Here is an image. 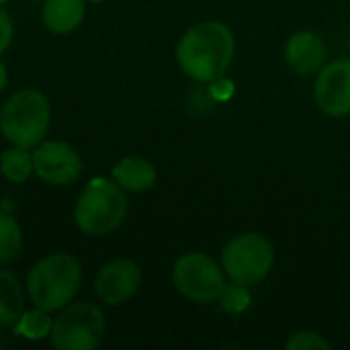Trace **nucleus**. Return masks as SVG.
Wrapping results in <instances>:
<instances>
[{
	"instance_id": "1",
	"label": "nucleus",
	"mask_w": 350,
	"mask_h": 350,
	"mask_svg": "<svg viewBox=\"0 0 350 350\" xmlns=\"http://www.w3.org/2000/svg\"><path fill=\"white\" fill-rule=\"evenodd\" d=\"M236 55V37L219 21H203L191 27L176 45L180 70L195 82H213L226 74Z\"/></svg>"
},
{
	"instance_id": "2",
	"label": "nucleus",
	"mask_w": 350,
	"mask_h": 350,
	"mask_svg": "<svg viewBox=\"0 0 350 350\" xmlns=\"http://www.w3.org/2000/svg\"><path fill=\"white\" fill-rule=\"evenodd\" d=\"M82 287V265L66 252L37 260L27 277V295L33 306L53 314L76 299Z\"/></svg>"
},
{
	"instance_id": "3",
	"label": "nucleus",
	"mask_w": 350,
	"mask_h": 350,
	"mask_svg": "<svg viewBox=\"0 0 350 350\" xmlns=\"http://www.w3.org/2000/svg\"><path fill=\"white\" fill-rule=\"evenodd\" d=\"M51 121L47 96L37 88H21L6 98L0 109V131L10 146L33 150L39 146Z\"/></svg>"
},
{
	"instance_id": "4",
	"label": "nucleus",
	"mask_w": 350,
	"mask_h": 350,
	"mask_svg": "<svg viewBox=\"0 0 350 350\" xmlns=\"http://www.w3.org/2000/svg\"><path fill=\"white\" fill-rule=\"evenodd\" d=\"M125 191L109 178H92L80 193L74 207V224L86 236H107L127 217Z\"/></svg>"
},
{
	"instance_id": "5",
	"label": "nucleus",
	"mask_w": 350,
	"mask_h": 350,
	"mask_svg": "<svg viewBox=\"0 0 350 350\" xmlns=\"http://www.w3.org/2000/svg\"><path fill=\"white\" fill-rule=\"evenodd\" d=\"M105 330V314L94 301H72L53 318L49 340L57 350H94Z\"/></svg>"
},
{
	"instance_id": "6",
	"label": "nucleus",
	"mask_w": 350,
	"mask_h": 350,
	"mask_svg": "<svg viewBox=\"0 0 350 350\" xmlns=\"http://www.w3.org/2000/svg\"><path fill=\"white\" fill-rule=\"evenodd\" d=\"M273 262V244L256 232H246L232 238L221 252V267L226 277L248 287L260 283L271 273Z\"/></svg>"
},
{
	"instance_id": "7",
	"label": "nucleus",
	"mask_w": 350,
	"mask_h": 350,
	"mask_svg": "<svg viewBox=\"0 0 350 350\" xmlns=\"http://www.w3.org/2000/svg\"><path fill=\"white\" fill-rule=\"evenodd\" d=\"M172 283L185 299L205 306L217 301L226 287V271L209 254L187 252L172 267Z\"/></svg>"
},
{
	"instance_id": "8",
	"label": "nucleus",
	"mask_w": 350,
	"mask_h": 350,
	"mask_svg": "<svg viewBox=\"0 0 350 350\" xmlns=\"http://www.w3.org/2000/svg\"><path fill=\"white\" fill-rule=\"evenodd\" d=\"M31 156H33L35 174L51 187L72 185L82 174L80 154L66 142L43 139L39 146L33 148Z\"/></svg>"
},
{
	"instance_id": "9",
	"label": "nucleus",
	"mask_w": 350,
	"mask_h": 350,
	"mask_svg": "<svg viewBox=\"0 0 350 350\" xmlns=\"http://www.w3.org/2000/svg\"><path fill=\"white\" fill-rule=\"evenodd\" d=\"M314 100L328 117L350 115V57L324 66L314 84Z\"/></svg>"
},
{
	"instance_id": "10",
	"label": "nucleus",
	"mask_w": 350,
	"mask_h": 350,
	"mask_svg": "<svg viewBox=\"0 0 350 350\" xmlns=\"http://www.w3.org/2000/svg\"><path fill=\"white\" fill-rule=\"evenodd\" d=\"M142 285V269L129 258H115L100 267L94 277V293L105 306H123Z\"/></svg>"
},
{
	"instance_id": "11",
	"label": "nucleus",
	"mask_w": 350,
	"mask_h": 350,
	"mask_svg": "<svg viewBox=\"0 0 350 350\" xmlns=\"http://www.w3.org/2000/svg\"><path fill=\"white\" fill-rule=\"evenodd\" d=\"M287 66L301 76L320 72L326 62V45L314 31H297L287 39L285 45Z\"/></svg>"
},
{
	"instance_id": "12",
	"label": "nucleus",
	"mask_w": 350,
	"mask_h": 350,
	"mask_svg": "<svg viewBox=\"0 0 350 350\" xmlns=\"http://www.w3.org/2000/svg\"><path fill=\"white\" fill-rule=\"evenodd\" d=\"M113 180L125 193H146L156 185V166L139 156H127L111 168Z\"/></svg>"
},
{
	"instance_id": "13",
	"label": "nucleus",
	"mask_w": 350,
	"mask_h": 350,
	"mask_svg": "<svg viewBox=\"0 0 350 350\" xmlns=\"http://www.w3.org/2000/svg\"><path fill=\"white\" fill-rule=\"evenodd\" d=\"M86 14V0H45L41 8L43 25L57 35L76 31Z\"/></svg>"
},
{
	"instance_id": "14",
	"label": "nucleus",
	"mask_w": 350,
	"mask_h": 350,
	"mask_svg": "<svg viewBox=\"0 0 350 350\" xmlns=\"http://www.w3.org/2000/svg\"><path fill=\"white\" fill-rule=\"evenodd\" d=\"M25 312V295L18 279L0 269V328H12Z\"/></svg>"
},
{
	"instance_id": "15",
	"label": "nucleus",
	"mask_w": 350,
	"mask_h": 350,
	"mask_svg": "<svg viewBox=\"0 0 350 350\" xmlns=\"http://www.w3.org/2000/svg\"><path fill=\"white\" fill-rule=\"evenodd\" d=\"M0 174L8 183H27L35 170H33V156L31 150L10 146L0 156Z\"/></svg>"
},
{
	"instance_id": "16",
	"label": "nucleus",
	"mask_w": 350,
	"mask_h": 350,
	"mask_svg": "<svg viewBox=\"0 0 350 350\" xmlns=\"http://www.w3.org/2000/svg\"><path fill=\"white\" fill-rule=\"evenodd\" d=\"M51 324H53V318L49 316V312L35 306L33 310H25L12 328H14V334H18L25 340H43L49 336Z\"/></svg>"
},
{
	"instance_id": "17",
	"label": "nucleus",
	"mask_w": 350,
	"mask_h": 350,
	"mask_svg": "<svg viewBox=\"0 0 350 350\" xmlns=\"http://www.w3.org/2000/svg\"><path fill=\"white\" fill-rule=\"evenodd\" d=\"M23 250V232L12 215L0 213V262L8 265Z\"/></svg>"
},
{
	"instance_id": "18",
	"label": "nucleus",
	"mask_w": 350,
	"mask_h": 350,
	"mask_svg": "<svg viewBox=\"0 0 350 350\" xmlns=\"http://www.w3.org/2000/svg\"><path fill=\"white\" fill-rule=\"evenodd\" d=\"M248 289H250L248 285H242L236 281L226 283L217 301L228 314H242L250 308V291Z\"/></svg>"
},
{
	"instance_id": "19",
	"label": "nucleus",
	"mask_w": 350,
	"mask_h": 350,
	"mask_svg": "<svg viewBox=\"0 0 350 350\" xmlns=\"http://www.w3.org/2000/svg\"><path fill=\"white\" fill-rule=\"evenodd\" d=\"M285 349L287 350H330V342L318 334V332H312V330H301V332H295L287 342H285Z\"/></svg>"
},
{
	"instance_id": "20",
	"label": "nucleus",
	"mask_w": 350,
	"mask_h": 350,
	"mask_svg": "<svg viewBox=\"0 0 350 350\" xmlns=\"http://www.w3.org/2000/svg\"><path fill=\"white\" fill-rule=\"evenodd\" d=\"M12 33H14V27H12L10 14L0 8V55L8 49V45L12 41Z\"/></svg>"
},
{
	"instance_id": "21",
	"label": "nucleus",
	"mask_w": 350,
	"mask_h": 350,
	"mask_svg": "<svg viewBox=\"0 0 350 350\" xmlns=\"http://www.w3.org/2000/svg\"><path fill=\"white\" fill-rule=\"evenodd\" d=\"M6 84H8V72H6L4 64L0 62V92L6 88Z\"/></svg>"
},
{
	"instance_id": "22",
	"label": "nucleus",
	"mask_w": 350,
	"mask_h": 350,
	"mask_svg": "<svg viewBox=\"0 0 350 350\" xmlns=\"http://www.w3.org/2000/svg\"><path fill=\"white\" fill-rule=\"evenodd\" d=\"M86 2H94V4H98V2H103V0H86Z\"/></svg>"
},
{
	"instance_id": "23",
	"label": "nucleus",
	"mask_w": 350,
	"mask_h": 350,
	"mask_svg": "<svg viewBox=\"0 0 350 350\" xmlns=\"http://www.w3.org/2000/svg\"><path fill=\"white\" fill-rule=\"evenodd\" d=\"M6 2H8V0H0V6H2V4H6Z\"/></svg>"
},
{
	"instance_id": "24",
	"label": "nucleus",
	"mask_w": 350,
	"mask_h": 350,
	"mask_svg": "<svg viewBox=\"0 0 350 350\" xmlns=\"http://www.w3.org/2000/svg\"><path fill=\"white\" fill-rule=\"evenodd\" d=\"M349 49H350V41H349Z\"/></svg>"
}]
</instances>
